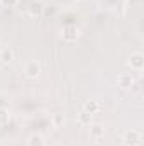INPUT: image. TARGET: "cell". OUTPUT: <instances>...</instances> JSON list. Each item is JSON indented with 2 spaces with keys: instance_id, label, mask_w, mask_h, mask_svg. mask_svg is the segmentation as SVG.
Instances as JSON below:
<instances>
[{
  "instance_id": "cell-1",
  "label": "cell",
  "mask_w": 144,
  "mask_h": 146,
  "mask_svg": "<svg viewBox=\"0 0 144 146\" xmlns=\"http://www.w3.org/2000/svg\"><path fill=\"white\" fill-rule=\"evenodd\" d=\"M124 141H126L127 146H134V145H137V143L141 141V136H139L137 131H131V133H127V134L124 136Z\"/></svg>"
},
{
  "instance_id": "cell-2",
  "label": "cell",
  "mask_w": 144,
  "mask_h": 146,
  "mask_svg": "<svg viewBox=\"0 0 144 146\" xmlns=\"http://www.w3.org/2000/svg\"><path fill=\"white\" fill-rule=\"evenodd\" d=\"M26 73H27V76H36L37 73H39V65H37L36 61L29 63V65L26 66Z\"/></svg>"
},
{
  "instance_id": "cell-3",
  "label": "cell",
  "mask_w": 144,
  "mask_h": 146,
  "mask_svg": "<svg viewBox=\"0 0 144 146\" xmlns=\"http://www.w3.org/2000/svg\"><path fill=\"white\" fill-rule=\"evenodd\" d=\"M131 66L141 70V66H143V56H141V54H134V56L131 58Z\"/></svg>"
},
{
  "instance_id": "cell-4",
  "label": "cell",
  "mask_w": 144,
  "mask_h": 146,
  "mask_svg": "<svg viewBox=\"0 0 144 146\" xmlns=\"http://www.w3.org/2000/svg\"><path fill=\"white\" fill-rule=\"evenodd\" d=\"M98 109H100V104H97V102H88V104L85 106V110H87L88 114H93V112H97Z\"/></svg>"
},
{
  "instance_id": "cell-5",
  "label": "cell",
  "mask_w": 144,
  "mask_h": 146,
  "mask_svg": "<svg viewBox=\"0 0 144 146\" xmlns=\"http://www.w3.org/2000/svg\"><path fill=\"white\" fill-rule=\"evenodd\" d=\"M29 143H31V146H42V145H44L42 138H41V136H37V134H34V136H31V138H29Z\"/></svg>"
},
{
  "instance_id": "cell-6",
  "label": "cell",
  "mask_w": 144,
  "mask_h": 146,
  "mask_svg": "<svg viewBox=\"0 0 144 146\" xmlns=\"http://www.w3.org/2000/svg\"><path fill=\"white\" fill-rule=\"evenodd\" d=\"M119 82H120V87H124V88H127V87L132 85V78L131 76H120Z\"/></svg>"
},
{
  "instance_id": "cell-7",
  "label": "cell",
  "mask_w": 144,
  "mask_h": 146,
  "mask_svg": "<svg viewBox=\"0 0 144 146\" xmlns=\"http://www.w3.org/2000/svg\"><path fill=\"white\" fill-rule=\"evenodd\" d=\"M65 31H66V34H63V36H65V39H73V37H76V34H78L75 27H66Z\"/></svg>"
},
{
  "instance_id": "cell-8",
  "label": "cell",
  "mask_w": 144,
  "mask_h": 146,
  "mask_svg": "<svg viewBox=\"0 0 144 146\" xmlns=\"http://www.w3.org/2000/svg\"><path fill=\"white\" fill-rule=\"evenodd\" d=\"M10 58H12V53L7 51V49H3L2 51V61H10Z\"/></svg>"
},
{
  "instance_id": "cell-9",
  "label": "cell",
  "mask_w": 144,
  "mask_h": 146,
  "mask_svg": "<svg viewBox=\"0 0 144 146\" xmlns=\"http://www.w3.org/2000/svg\"><path fill=\"white\" fill-rule=\"evenodd\" d=\"M92 133H93V136H100V134H104V131L100 129V126H95V127L92 129Z\"/></svg>"
},
{
  "instance_id": "cell-10",
  "label": "cell",
  "mask_w": 144,
  "mask_h": 146,
  "mask_svg": "<svg viewBox=\"0 0 144 146\" xmlns=\"http://www.w3.org/2000/svg\"><path fill=\"white\" fill-rule=\"evenodd\" d=\"M7 117H9V115H7V112H5V110H0V121H5Z\"/></svg>"
},
{
  "instance_id": "cell-11",
  "label": "cell",
  "mask_w": 144,
  "mask_h": 146,
  "mask_svg": "<svg viewBox=\"0 0 144 146\" xmlns=\"http://www.w3.org/2000/svg\"><path fill=\"white\" fill-rule=\"evenodd\" d=\"M2 2H3L5 5H14V3H15L17 0H2Z\"/></svg>"
},
{
  "instance_id": "cell-12",
  "label": "cell",
  "mask_w": 144,
  "mask_h": 146,
  "mask_svg": "<svg viewBox=\"0 0 144 146\" xmlns=\"http://www.w3.org/2000/svg\"><path fill=\"white\" fill-rule=\"evenodd\" d=\"M54 146H58V145H54Z\"/></svg>"
}]
</instances>
